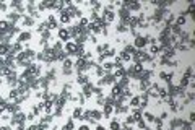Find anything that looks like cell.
Wrapping results in <instances>:
<instances>
[{"label":"cell","mask_w":195,"mask_h":130,"mask_svg":"<svg viewBox=\"0 0 195 130\" xmlns=\"http://www.w3.org/2000/svg\"><path fill=\"white\" fill-rule=\"evenodd\" d=\"M7 111V101L3 98H0V114H3Z\"/></svg>","instance_id":"484cf974"},{"label":"cell","mask_w":195,"mask_h":130,"mask_svg":"<svg viewBox=\"0 0 195 130\" xmlns=\"http://www.w3.org/2000/svg\"><path fill=\"white\" fill-rule=\"evenodd\" d=\"M82 115H83L82 108H75L73 109V119H80V120H82Z\"/></svg>","instance_id":"603a6c76"},{"label":"cell","mask_w":195,"mask_h":130,"mask_svg":"<svg viewBox=\"0 0 195 130\" xmlns=\"http://www.w3.org/2000/svg\"><path fill=\"white\" fill-rule=\"evenodd\" d=\"M62 7H64V2H54V5H52V8H60V10Z\"/></svg>","instance_id":"e575fe53"},{"label":"cell","mask_w":195,"mask_h":130,"mask_svg":"<svg viewBox=\"0 0 195 130\" xmlns=\"http://www.w3.org/2000/svg\"><path fill=\"white\" fill-rule=\"evenodd\" d=\"M193 120H195V112H193V111H192V112H190V114H189V122H190V124H192V122H193Z\"/></svg>","instance_id":"d590c367"},{"label":"cell","mask_w":195,"mask_h":130,"mask_svg":"<svg viewBox=\"0 0 195 130\" xmlns=\"http://www.w3.org/2000/svg\"><path fill=\"white\" fill-rule=\"evenodd\" d=\"M0 130H10V127H7V125H3V127H0Z\"/></svg>","instance_id":"ab89813d"},{"label":"cell","mask_w":195,"mask_h":130,"mask_svg":"<svg viewBox=\"0 0 195 130\" xmlns=\"http://www.w3.org/2000/svg\"><path fill=\"white\" fill-rule=\"evenodd\" d=\"M104 55H106V57H116V49H114V47H109Z\"/></svg>","instance_id":"f1b7e54d"},{"label":"cell","mask_w":195,"mask_h":130,"mask_svg":"<svg viewBox=\"0 0 195 130\" xmlns=\"http://www.w3.org/2000/svg\"><path fill=\"white\" fill-rule=\"evenodd\" d=\"M161 120H164V119H168V112H166V111H164V112L163 114H161V117H159Z\"/></svg>","instance_id":"74e56055"},{"label":"cell","mask_w":195,"mask_h":130,"mask_svg":"<svg viewBox=\"0 0 195 130\" xmlns=\"http://www.w3.org/2000/svg\"><path fill=\"white\" fill-rule=\"evenodd\" d=\"M96 130H106V128H104L103 125H98V127H96Z\"/></svg>","instance_id":"60d3db41"},{"label":"cell","mask_w":195,"mask_h":130,"mask_svg":"<svg viewBox=\"0 0 195 130\" xmlns=\"http://www.w3.org/2000/svg\"><path fill=\"white\" fill-rule=\"evenodd\" d=\"M130 117L134 119V120H135V124H137L138 120L143 119V114H141V111H140V109H134V112L130 114Z\"/></svg>","instance_id":"9a60e30c"},{"label":"cell","mask_w":195,"mask_h":130,"mask_svg":"<svg viewBox=\"0 0 195 130\" xmlns=\"http://www.w3.org/2000/svg\"><path fill=\"white\" fill-rule=\"evenodd\" d=\"M190 78H192V77H185V75H182V77H180V80H179V85H177V86L184 88V90H187V88H189Z\"/></svg>","instance_id":"7c38bea8"},{"label":"cell","mask_w":195,"mask_h":130,"mask_svg":"<svg viewBox=\"0 0 195 130\" xmlns=\"http://www.w3.org/2000/svg\"><path fill=\"white\" fill-rule=\"evenodd\" d=\"M143 117H145L143 120H145L146 124H148V122H150V124H153V120H155V115L151 114V112H145V114H143Z\"/></svg>","instance_id":"cb8c5ba5"},{"label":"cell","mask_w":195,"mask_h":130,"mask_svg":"<svg viewBox=\"0 0 195 130\" xmlns=\"http://www.w3.org/2000/svg\"><path fill=\"white\" fill-rule=\"evenodd\" d=\"M28 41H31V32L30 31H21L20 32V38H18V43H28Z\"/></svg>","instance_id":"9c48e42d"},{"label":"cell","mask_w":195,"mask_h":130,"mask_svg":"<svg viewBox=\"0 0 195 130\" xmlns=\"http://www.w3.org/2000/svg\"><path fill=\"white\" fill-rule=\"evenodd\" d=\"M109 49V46L107 44H98V47H96V52L99 54V55H104L106 54V50Z\"/></svg>","instance_id":"ac0fdd59"},{"label":"cell","mask_w":195,"mask_h":130,"mask_svg":"<svg viewBox=\"0 0 195 130\" xmlns=\"http://www.w3.org/2000/svg\"><path fill=\"white\" fill-rule=\"evenodd\" d=\"M10 47H12V44L0 43V57H7V55L10 54Z\"/></svg>","instance_id":"8992f818"},{"label":"cell","mask_w":195,"mask_h":130,"mask_svg":"<svg viewBox=\"0 0 195 130\" xmlns=\"http://www.w3.org/2000/svg\"><path fill=\"white\" fill-rule=\"evenodd\" d=\"M78 130H89V127H88V125H82V127H80Z\"/></svg>","instance_id":"f35d334b"},{"label":"cell","mask_w":195,"mask_h":130,"mask_svg":"<svg viewBox=\"0 0 195 130\" xmlns=\"http://www.w3.org/2000/svg\"><path fill=\"white\" fill-rule=\"evenodd\" d=\"M128 106H130V108H134V109H138L140 108V96H132L130 99H128Z\"/></svg>","instance_id":"8fae6325"},{"label":"cell","mask_w":195,"mask_h":130,"mask_svg":"<svg viewBox=\"0 0 195 130\" xmlns=\"http://www.w3.org/2000/svg\"><path fill=\"white\" fill-rule=\"evenodd\" d=\"M101 20H103L104 23H106V25H109V23H112L114 20H116V12H107V10H104V12H103Z\"/></svg>","instance_id":"3957f363"},{"label":"cell","mask_w":195,"mask_h":130,"mask_svg":"<svg viewBox=\"0 0 195 130\" xmlns=\"http://www.w3.org/2000/svg\"><path fill=\"white\" fill-rule=\"evenodd\" d=\"M75 128V124H73V119H70V120H67V124L62 127V130H73Z\"/></svg>","instance_id":"d4e9b609"},{"label":"cell","mask_w":195,"mask_h":130,"mask_svg":"<svg viewBox=\"0 0 195 130\" xmlns=\"http://www.w3.org/2000/svg\"><path fill=\"white\" fill-rule=\"evenodd\" d=\"M153 125H155V128H161V127H163V120H161L159 117H155Z\"/></svg>","instance_id":"83f0119b"},{"label":"cell","mask_w":195,"mask_h":130,"mask_svg":"<svg viewBox=\"0 0 195 130\" xmlns=\"http://www.w3.org/2000/svg\"><path fill=\"white\" fill-rule=\"evenodd\" d=\"M120 60H122V62H130V60H132V55L127 54L125 50H122V52H120Z\"/></svg>","instance_id":"7402d4cb"},{"label":"cell","mask_w":195,"mask_h":130,"mask_svg":"<svg viewBox=\"0 0 195 130\" xmlns=\"http://www.w3.org/2000/svg\"><path fill=\"white\" fill-rule=\"evenodd\" d=\"M124 50H125V52L127 54H130V55H134L135 54V47H134V44H132V46H125V47H124Z\"/></svg>","instance_id":"4316f807"},{"label":"cell","mask_w":195,"mask_h":130,"mask_svg":"<svg viewBox=\"0 0 195 130\" xmlns=\"http://www.w3.org/2000/svg\"><path fill=\"white\" fill-rule=\"evenodd\" d=\"M159 78H161L163 81L168 83V73H166V72H159Z\"/></svg>","instance_id":"836d02e7"},{"label":"cell","mask_w":195,"mask_h":130,"mask_svg":"<svg viewBox=\"0 0 195 130\" xmlns=\"http://www.w3.org/2000/svg\"><path fill=\"white\" fill-rule=\"evenodd\" d=\"M158 88H159V85H156V83H151L150 88L146 90V94H148V98H158Z\"/></svg>","instance_id":"277c9868"},{"label":"cell","mask_w":195,"mask_h":130,"mask_svg":"<svg viewBox=\"0 0 195 130\" xmlns=\"http://www.w3.org/2000/svg\"><path fill=\"white\" fill-rule=\"evenodd\" d=\"M52 130H62V128H59V127H54V128H52Z\"/></svg>","instance_id":"b9f144b4"},{"label":"cell","mask_w":195,"mask_h":130,"mask_svg":"<svg viewBox=\"0 0 195 130\" xmlns=\"http://www.w3.org/2000/svg\"><path fill=\"white\" fill-rule=\"evenodd\" d=\"M62 65H64L62 68H73V60L70 59V57H67L64 62H62Z\"/></svg>","instance_id":"ffe728a7"},{"label":"cell","mask_w":195,"mask_h":130,"mask_svg":"<svg viewBox=\"0 0 195 130\" xmlns=\"http://www.w3.org/2000/svg\"><path fill=\"white\" fill-rule=\"evenodd\" d=\"M93 85H91V83H88V85H85L83 86V93H82V94L85 96V98H89V96H91L93 94Z\"/></svg>","instance_id":"4fadbf2b"},{"label":"cell","mask_w":195,"mask_h":130,"mask_svg":"<svg viewBox=\"0 0 195 130\" xmlns=\"http://www.w3.org/2000/svg\"><path fill=\"white\" fill-rule=\"evenodd\" d=\"M26 130H37V124H33V125H30Z\"/></svg>","instance_id":"8d00e7d4"},{"label":"cell","mask_w":195,"mask_h":130,"mask_svg":"<svg viewBox=\"0 0 195 130\" xmlns=\"http://www.w3.org/2000/svg\"><path fill=\"white\" fill-rule=\"evenodd\" d=\"M117 31H119V32H127V31H128V28H127L125 25H122V23H120V25L117 26Z\"/></svg>","instance_id":"1f68e13d"},{"label":"cell","mask_w":195,"mask_h":130,"mask_svg":"<svg viewBox=\"0 0 195 130\" xmlns=\"http://www.w3.org/2000/svg\"><path fill=\"white\" fill-rule=\"evenodd\" d=\"M122 94V88L120 86H119L117 85V83H116V85H112V91H111V98H114V99H117V98L119 96H120Z\"/></svg>","instance_id":"30bf717a"},{"label":"cell","mask_w":195,"mask_h":130,"mask_svg":"<svg viewBox=\"0 0 195 130\" xmlns=\"http://www.w3.org/2000/svg\"><path fill=\"white\" fill-rule=\"evenodd\" d=\"M185 23H187V16H185V15H179V16L174 20V25H177L179 28H182Z\"/></svg>","instance_id":"5bb4252c"},{"label":"cell","mask_w":195,"mask_h":130,"mask_svg":"<svg viewBox=\"0 0 195 130\" xmlns=\"http://www.w3.org/2000/svg\"><path fill=\"white\" fill-rule=\"evenodd\" d=\"M151 57L148 55V52H145V50H135V54L132 55V60H134V63H141L143 62H148Z\"/></svg>","instance_id":"6da1fadb"},{"label":"cell","mask_w":195,"mask_h":130,"mask_svg":"<svg viewBox=\"0 0 195 130\" xmlns=\"http://www.w3.org/2000/svg\"><path fill=\"white\" fill-rule=\"evenodd\" d=\"M111 130H120V124L117 120H112L111 122Z\"/></svg>","instance_id":"f546056e"},{"label":"cell","mask_w":195,"mask_h":130,"mask_svg":"<svg viewBox=\"0 0 195 130\" xmlns=\"http://www.w3.org/2000/svg\"><path fill=\"white\" fill-rule=\"evenodd\" d=\"M146 39H145V36H141V34H138L135 38V41H134V47L137 49V50H143L145 47H146Z\"/></svg>","instance_id":"7a4b0ae2"},{"label":"cell","mask_w":195,"mask_h":130,"mask_svg":"<svg viewBox=\"0 0 195 130\" xmlns=\"http://www.w3.org/2000/svg\"><path fill=\"white\" fill-rule=\"evenodd\" d=\"M114 112V106H109V104H104V117H109V115H111Z\"/></svg>","instance_id":"d6986e66"},{"label":"cell","mask_w":195,"mask_h":130,"mask_svg":"<svg viewBox=\"0 0 195 130\" xmlns=\"http://www.w3.org/2000/svg\"><path fill=\"white\" fill-rule=\"evenodd\" d=\"M77 47H78V46L77 44H75V43H67V44H65V52H67L68 55H75V52H77Z\"/></svg>","instance_id":"52a82bcc"},{"label":"cell","mask_w":195,"mask_h":130,"mask_svg":"<svg viewBox=\"0 0 195 130\" xmlns=\"http://www.w3.org/2000/svg\"><path fill=\"white\" fill-rule=\"evenodd\" d=\"M59 39H60V43H67V41L70 39L67 28H60V29H59Z\"/></svg>","instance_id":"5b68a950"},{"label":"cell","mask_w":195,"mask_h":130,"mask_svg":"<svg viewBox=\"0 0 195 130\" xmlns=\"http://www.w3.org/2000/svg\"><path fill=\"white\" fill-rule=\"evenodd\" d=\"M104 117V114H103V111H93V120L96 122V120H101Z\"/></svg>","instance_id":"44dd1931"},{"label":"cell","mask_w":195,"mask_h":130,"mask_svg":"<svg viewBox=\"0 0 195 130\" xmlns=\"http://www.w3.org/2000/svg\"><path fill=\"white\" fill-rule=\"evenodd\" d=\"M60 23H62V25H67V23H70V16L65 13V8H62V10H60Z\"/></svg>","instance_id":"2e32d148"},{"label":"cell","mask_w":195,"mask_h":130,"mask_svg":"<svg viewBox=\"0 0 195 130\" xmlns=\"http://www.w3.org/2000/svg\"><path fill=\"white\" fill-rule=\"evenodd\" d=\"M7 111H8V112H12V114H15V112L20 111V108H18L16 103H7Z\"/></svg>","instance_id":"e0dca14e"},{"label":"cell","mask_w":195,"mask_h":130,"mask_svg":"<svg viewBox=\"0 0 195 130\" xmlns=\"http://www.w3.org/2000/svg\"><path fill=\"white\" fill-rule=\"evenodd\" d=\"M77 83L78 85H88L89 83V77L86 75V73H78V77H77Z\"/></svg>","instance_id":"ba28073f"},{"label":"cell","mask_w":195,"mask_h":130,"mask_svg":"<svg viewBox=\"0 0 195 130\" xmlns=\"http://www.w3.org/2000/svg\"><path fill=\"white\" fill-rule=\"evenodd\" d=\"M93 94H96V96H103V90H101L99 86L93 88Z\"/></svg>","instance_id":"d6a6232c"},{"label":"cell","mask_w":195,"mask_h":130,"mask_svg":"<svg viewBox=\"0 0 195 130\" xmlns=\"http://www.w3.org/2000/svg\"><path fill=\"white\" fill-rule=\"evenodd\" d=\"M137 127L141 128V130H146V122H145L143 119H141V120H138V122H137Z\"/></svg>","instance_id":"4dcf8cb0"}]
</instances>
